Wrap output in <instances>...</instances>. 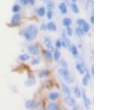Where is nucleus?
<instances>
[{"instance_id": "obj_23", "label": "nucleus", "mask_w": 134, "mask_h": 110, "mask_svg": "<svg viewBox=\"0 0 134 110\" xmlns=\"http://www.w3.org/2000/svg\"><path fill=\"white\" fill-rule=\"evenodd\" d=\"M44 56L47 60H51L52 59V54L49 51H46L44 52Z\"/></svg>"}, {"instance_id": "obj_21", "label": "nucleus", "mask_w": 134, "mask_h": 110, "mask_svg": "<svg viewBox=\"0 0 134 110\" xmlns=\"http://www.w3.org/2000/svg\"><path fill=\"white\" fill-rule=\"evenodd\" d=\"M60 57V52L58 50V48H57V49H55V51H54V59L55 61H57V60H59Z\"/></svg>"}, {"instance_id": "obj_22", "label": "nucleus", "mask_w": 134, "mask_h": 110, "mask_svg": "<svg viewBox=\"0 0 134 110\" xmlns=\"http://www.w3.org/2000/svg\"><path fill=\"white\" fill-rule=\"evenodd\" d=\"M75 33H76V34H77L78 37H82L83 34H84V32L83 31V29L81 28V27H77V28H76V29H75Z\"/></svg>"}, {"instance_id": "obj_19", "label": "nucleus", "mask_w": 134, "mask_h": 110, "mask_svg": "<svg viewBox=\"0 0 134 110\" xmlns=\"http://www.w3.org/2000/svg\"><path fill=\"white\" fill-rule=\"evenodd\" d=\"M30 58V56L29 54H21L19 56V60H21V61H27L28 60H29Z\"/></svg>"}, {"instance_id": "obj_35", "label": "nucleus", "mask_w": 134, "mask_h": 110, "mask_svg": "<svg viewBox=\"0 0 134 110\" xmlns=\"http://www.w3.org/2000/svg\"><path fill=\"white\" fill-rule=\"evenodd\" d=\"M40 63V60L38 59H34L32 61H31V64L32 65H37Z\"/></svg>"}, {"instance_id": "obj_37", "label": "nucleus", "mask_w": 134, "mask_h": 110, "mask_svg": "<svg viewBox=\"0 0 134 110\" xmlns=\"http://www.w3.org/2000/svg\"><path fill=\"white\" fill-rule=\"evenodd\" d=\"M29 4H31V5H34L35 0H29Z\"/></svg>"}, {"instance_id": "obj_29", "label": "nucleus", "mask_w": 134, "mask_h": 110, "mask_svg": "<svg viewBox=\"0 0 134 110\" xmlns=\"http://www.w3.org/2000/svg\"><path fill=\"white\" fill-rule=\"evenodd\" d=\"M20 10V6L19 5H14L13 6V8H12V11L14 12V13H17V12H19Z\"/></svg>"}, {"instance_id": "obj_2", "label": "nucleus", "mask_w": 134, "mask_h": 110, "mask_svg": "<svg viewBox=\"0 0 134 110\" xmlns=\"http://www.w3.org/2000/svg\"><path fill=\"white\" fill-rule=\"evenodd\" d=\"M58 74L63 77L64 80L67 82V83H72L73 82V79L70 76V74L67 69L65 68H61L58 70Z\"/></svg>"}, {"instance_id": "obj_4", "label": "nucleus", "mask_w": 134, "mask_h": 110, "mask_svg": "<svg viewBox=\"0 0 134 110\" xmlns=\"http://www.w3.org/2000/svg\"><path fill=\"white\" fill-rule=\"evenodd\" d=\"M28 51H29V52L32 54V55H38L39 54H40V48H39L38 46H34V45H31L29 46V48H28Z\"/></svg>"}, {"instance_id": "obj_28", "label": "nucleus", "mask_w": 134, "mask_h": 110, "mask_svg": "<svg viewBox=\"0 0 134 110\" xmlns=\"http://www.w3.org/2000/svg\"><path fill=\"white\" fill-rule=\"evenodd\" d=\"M89 78H88L87 76H84V78H83V80H82V83H83V85L84 86H86L87 85H88V83H89Z\"/></svg>"}, {"instance_id": "obj_30", "label": "nucleus", "mask_w": 134, "mask_h": 110, "mask_svg": "<svg viewBox=\"0 0 134 110\" xmlns=\"http://www.w3.org/2000/svg\"><path fill=\"white\" fill-rule=\"evenodd\" d=\"M66 34L68 36L72 37V34H73V31H72V29L69 26V27H66Z\"/></svg>"}, {"instance_id": "obj_10", "label": "nucleus", "mask_w": 134, "mask_h": 110, "mask_svg": "<svg viewBox=\"0 0 134 110\" xmlns=\"http://www.w3.org/2000/svg\"><path fill=\"white\" fill-rule=\"evenodd\" d=\"M46 28H47V30L52 32H54L57 31V26H56V25L54 23H52V22L48 23L46 25Z\"/></svg>"}, {"instance_id": "obj_31", "label": "nucleus", "mask_w": 134, "mask_h": 110, "mask_svg": "<svg viewBox=\"0 0 134 110\" xmlns=\"http://www.w3.org/2000/svg\"><path fill=\"white\" fill-rule=\"evenodd\" d=\"M60 65H61V66H62L63 68H65V69L68 68V64H67V63L63 60L60 61Z\"/></svg>"}, {"instance_id": "obj_3", "label": "nucleus", "mask_w": 134, "mask_h": 110, "mask_svg": "<svg viewBox=\"0 0 134 110\" xmlns=\"http://www.w3.org/2000/svg\"><path fill=\"white\" fill-rule=\"evenodd\" d=\"M77 24L79 27H81V28L83 29V31L84 33H88L90 29V26L86 23L85 20H83L82 19H79L77 20Z\"/></svg>"}, {"instance_id": "obj_36", "label": "nucleus", "mask_w": 134, "mask_h": 110, "mask_svg": "<svg viewBox=\"0 0 134 110\" xmlns=\"http://www.w3.org/2000/svg\"><path fill=\"white\" fill-rule=\"evenodd\" d=\"M46 29H47L46 25H41V30L42 31H46Z\"/></svg>"}, {"instance_id": "obj_40", "label": "nucleus", "mask_w": 134, "mask_h": 110, "mask_svg": "<svg viewBox=\"0 0 134 110\" xmlns=\"http://www.w3.org/2000/svg\"><path fill=\"white\" fill-rule=\"evenodd\" d=\"M72 2H75L76 0H72Z\"/></svg>"}, {"instance_id": "obj_6", "label": "nucleus", "mask_w": 134, "mask_h": 110, "mask_svg": "<svg viewBox=\"0 0 134 110\" xmlns=\"http://www.w3.org/2000/svg\"><path fill=\"white\" fill-rule=\"evenodd\" d=\"M21 20V15L18 13H16L11 18V23L14 25H16L19 23V22Z\"/></svg>"}, {"instance_id": "obj_8", "label": "nucleus", "mask_w": 134, "mask_h": 110, "mask_svg": "<svg viewBox=\"0 0 134 110\" xmlns=\"http://www.w3.org/2000/svg\"><path fill=\"white\" fill-rule=\"evenodd\" d=\"M25 106L26 109H34L37 107V103L34 101H27L25 102Z\"/></svg>"}, {"instance_id": "obj_33", "label": "nucleus", "mask_w": 134, "mask_h": 110, "mask_svg": "<svg viewBox=\"0 0 134 110\" xmlns=\"http://www.w3.org/2000/svg\"><path fill=\"white\" fill-rule=\"evenodd\" d=\"M55 46H56V47H57V48L58 49H59V48H60L61 47H62V46H61V40H57V41H56Z\"/></svg>"}, {"instance_id": "obj_1", "label": "nucleus", "mask_w": 134, "mask_h": 110, "mask_svg": "<svg viewBox=\"0 0 134 110\" xmlns=\"http://www.w3.org/2000/svg\"><path fill=\"white\" fill-rule=\"evenodd\" d=\"M38 34V28L34 25H30L24 30V37L28 41H32L36 39Z\"/></svg>"}, {"instance_id": "obj_25", "label": "nucleus", "mask_w": 134, "mask_h": 110, "mask_svg": "<svg viewBox=\"0 0 134 110\" xmlns=\"http://www.w3.org/2000/svg\"><path fill=\"white\" fill-rule=\"evenodd\" d=\"M25 85L27 86H33L34 84L35 83V80H34V78H32V79H28L26 81H25Z\"/></svg>"}, {"instance_id": "obj_13", "label": "nucleus", "mask_w": 134, "mask_h": 110, "mask_svg": "<svg viewBox=\"0 0 134 110\" xmlns=\"http://www.w3.org/2000/svg\"><path fill=\"white\" fill-rule=\"evenodd\" d=\"M70 49H71L72 54L74 56V57H75V58L77 57V56H78V51H77V48L76 47V46L72 45Z\"/></svg>"}, {"instance_id": "obj_20", "label": "nucleus", "mask_w": 134, "mask_h": 110, "mask_svg": "<svg viewBox=\"0 0 134 110\" xmlns=\"http://www.w3.org/2000/svg\"><path fill=\"white\" fill-rule=\"evenodd\" d=\"M72 24V19L70 18H64L63 20V25L65 27H69Z\"/></svg>"}, {"instance_id": "obj_24", "label": "nucleus", "mask_w": 134, "mask_h": 110, "mask_svg": "<svg viewBox=\"0 0 134 110\" xmlns=\"http://www.w3.org/2000/svg\"><path fill=\"white\" fill-rule=\"evenodd\" d=\"M72 10L75 14H78V13H79V8H78V6L75 2H73V3L72 4Z\"/></svg>"}, {"instance_id": "obj_11", "label": "nucleus", "mask_w": 134, "mask_h": 110, "mask_svg": "<svg viewBox=\"0 0 134 110\" xmlns=\"http://www.w3.org/2000/svg\"><path fill=\"white\" fill-rule=\"evenodd\" d=\"M62 90H63V93H64V94H65L66 96L71 95V92H70L69 88L67 86L66 84H64V83H62Z\"/></svg>"}, {"instance_id": "obj_12", "label": "nucleus", "mask_w": 134, "mask_h": 110, "mask_svg": "<svg viewBox=\"0 0 134 110\" xmlns=\"http://www.w3.org/2000/svg\"><path fill=\"white\" fill-rule=\"evenodd\" d=\"M47 109L50 110H57L59 109V106L57 103H49L47 106Z\"/></svg>"}, {"instance_id": "obj_9", "label": "nucleus", "mask_w": 134, "mask_h": 110, "mask_svg": "<svg viewBox=\"0 0 134 110\" xmlns=\"http://www.w3.org/2000/svg\"><path fill=\"white\" fill-rule=\"evenodd\" d=\"M59 9L62 14H66L67 11H68V10H67V6L64 2H61L59 5Z\"/></svg>"}, {"instance_id": "obj_27", "label": "nucleus", "mask_w": 134, "mask_h": 110, "mask_svg": "<svg viewBox=\"0 0 134 110\" xmlns=\"http://www.w3.org/2000/svg\"><path fill=\"white\" fill-rule=\"evenodd\" d=\"M54 3L52 1L48 2V3H47V8L49 10H52L54 9Z\"/></svg>"}, {"instance_id": "obj_32", "label": "nucleus", "mask_w": 134, "mask_h": 110, "mask_svg": "<svg viewBox=\"0 0 134 110\" xmlns=\"http://www.w3.org/2000/svg\"><path fill=\"white\" fill-rule=\"evenodd\" d=\"M19 2L22 5H27L29 4V0H19Z\"/></svg>"}, {"instance_id": "obj_14", "label": "nucleus", "mask_w": 134, "mask_h": 110, "mask_svg": "<svg viewBox=\"0 0 134 110\" xmlns=\"http://www.w3.org/2000/svg\"><path fill=\"white\" fill-rule=\"evenodd\" d=\"M37 15L40 17H43L45 15H46V8L44 7H40L37 10Z\"/></svg>"}, {"instance_id": "obj_38", "label": "nucleus", "mask_w": 134, "mask_h": 110, "mask_svg": "<svg viewBox=\"0 0 134 110\" xmlns=\"http://www.w3.org/2000/svg\"><path fill=\"white\" fill-rule=\"evenodd\" d=\"M90 22H91L92 24L94 23V16H93V15L91 16V17H90Z\"/></svg>"}, {"instance_id": "obj_17", "label": "nucleus", "mask_w": 134, "mask_h": 110, "mask_svg": "<svg viewBox=\"0 0 134 110\" xmlns=\"http://www.w3.org/2000/svg\"><path fill=\"white\" fill-rule=\"evenodd\" d=\"M75 67L77 71H79V73L81 74H84V68L83 67V65L81 63H77Z\"/></svg>"}, {"instance_id": "obj_15", "label": "nucleus", "mask_w": 134, "mask_h": 110, "mask_svg": "<svg viewBox=\"0 0 134 110\" xmlns=\"http://www.w3.org/2000/svg\"><path fill=\"white\" fill-rule=\"evenodd\" d=\"M59 97V94L57 92H52L48 95V98L52 101H55Z\"/></svg>"}, {"instance_id": "obj_7", "label": "nucleus", "mask_w": 134, "mask_h": 110, "mask_svg": "<svg viewBox=\"0 0 134 110\" xmlns=\"http://www.w3.org/2000/svg\"><path fill=\"white\" fill-rule=\"evenodd\" d=\"M64 101H65V103L69 106H74L75 105V100L73 97H72L70 95L66 96L64 99Z\"/></svg>"}, {"instance_id": "obj_5", "label": "nucleus", "mask_w": 134, "mask_h": 110, "mask_svg": "<svg viewBox=\"0 0 134 110\" xmlns=\"http://www.w3.org/2000/svg\"><path fill=\"white\" fill-rule=\"evenodd\" d=\"M81 95L83 97V102H84V106L86 109H89L90 107V104H91V102H90V100L86 96V94L85 91H82L81 92Z\"/></svg>"}, {"instance_id": "obj_16", "label": "nucleus", "mask_w": 134, "mask_h": 110, "mask_svg": "<svg viewBox=\"0 0 134 110\" xmlns=\"http://www.w3.org/2000/svg\"><path fill=\"white\" fill-rule=\"evenodd\" d=\"M44 45H45V46H46L48 49L52 48V42H51V40H49V38L45 37V39H44Z\"/></svg>"}, {"instance_id": "obj_26", "label": "nucleus", "mask_w": 134, "mask_h": 110, "mask_svg": "<svg viewBox=\"0 0 134 110\" xmlns=\"http://www.w3.org/2000/svg\"><path fill=\"white\" fill-rule=\"evenodd\" d=\"M49 74V71L48 70H43L39 74V77L41 78H46V77H47Z\"/></svg>"}, {"instance_id": "obj_39", "label": "nucleus", "mask_w": 134, "mask_h": 110, "mask_svg": "<svg viewBox=\"0 0 134 110\" xmlns=\"http://www.w3.org/2000/svg\"><path fill=\"white\" fill-rule=\"evenodd\" d=\"M92 76L94 75V67H93V65L92 66Z\"/></svg>"}, {"instance_id": "obj_34", "label": "nucleus", "mask_w": 134, "mask_h": 110, "mask_svg": "<svg viewBox=\"0 0 134 110\" xmlns=\"http://www.w3.org/2000/svg\"><path fill=\"white\" fill-rule=\"evenodd\" d=\"M46 15H47V18L48 19H51L52 18V10H48V11L47 12Z\"/></svg>"}, {"instance_id": "obj_18", "label": "nucleus", "mask_w": 134, "mask_h": 110, "mask_svg": "<svg viewBox=\"0 0 134 110\" xmlns=\"http://www.w3.org/2000/svg\"><path fill=\"white\" fill-rule=\"evenodd\" d=\"M73 91H74V94H75V95L77 97L80 98V97H81V89H79V87H78V86H76L74 88Z\"/></svg>"}]
</instances>
